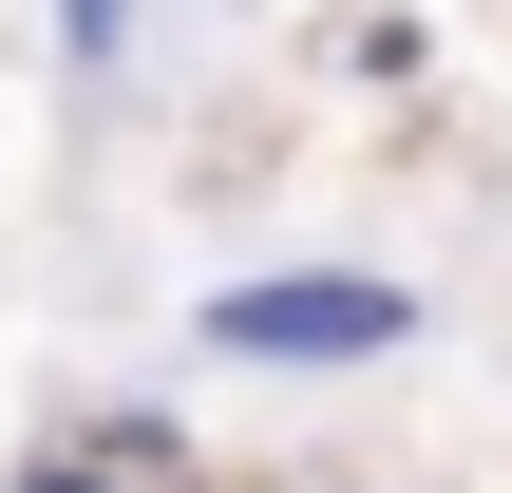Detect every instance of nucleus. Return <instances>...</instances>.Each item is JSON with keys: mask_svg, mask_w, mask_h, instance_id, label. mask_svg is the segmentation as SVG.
Here are the masks:
<instances>
[{"mask_svg": "<svg viewBox=\"0 0 512 493\" xmlns=\"http://www.w3.org/2000/svg\"><path fill=\"white\" fill-rule=\"evenodd\" d=\"M437 304L399 266H247L190 304V361H247V380H342V361H399Z\"/></svg>", "mask_w": 512, "mask_h": 493, "instance_id": "1", "label": "nucleus"}, {"mask_svg": "<svg viewBox=\"0 0 512 493\" xmlns=\"http://www.w3.org/2000/svg\"><path fill=\"white\" fill-rule=\"evenodd\" d=\"M57 456H95L114 493H152V475H190V418H171V399H95V418H76Z\"/></svg>", "mask_w": 512, "mask_h": 493, "instance_id": "2", "label": "nucleus"}, {"mask_svg": "<svg viewBox=\"0 0 512 493\" xmlns=\"http://www.w3.org/2000/svg\"><path fill=\"white\" fill-rule=\"evenodd\" d=\"M0 493H114V475H95V456H57V437H38V456H19V475H0Z\"/></svg>", "mask_w": 512, "mask_h": 493, "instance_id": "4", "label": "nucleus"}, {"mask_svg": "<svg viewBox=\"0 0 512 493\" xmlns=\"http://www.w3.org/2000/svg\"><path fill=\"white\" fill-rule=\"evenodd\" d=\"M38 19H57V76H76V95H114V76H133V19H152V0H38Z\"/></svg>", "mask_w": 512, "mask_h": 493, "instance_id": "3", "label": "nucleus"}]
</instances>
